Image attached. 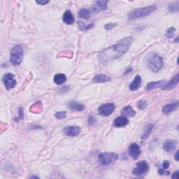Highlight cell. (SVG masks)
Returning <instances> with one entry per match:
<instances>
[{"label": "cell", "instance_id": "obj_9", "mask_svg": "<svg viewBox=\"0 0 179 179\" xmlns=\"http://www.w3.org/2000/svg\"><path fill=\"white\" fill-rule=\"evenodd\" d=\"M128 153L134 160L138 159L141 154V149L137 143H132L128 149Z\"/></svg>", "mask_w": 179, "mask_h": 179}, {"label": "cell", "instance_id": "obj_2", "mask_svg": "<svg viewBox=\"0 0 179 179\" xmlns=\"http://www.w3.org/2000/svg\"><path fill=\"white\" fill-rule=\"evenodd\" d=\"M146 65L151 72H158L164 66L163 58L155 53H150L147 57Z\"/></svg>", "mask_w": 179, "mask_h": 179}, {"label": "cell", "instance_id": "obj_20", "mask_svg": "<svg viewBox=\"0 0 179 179\" xmlns=\"http://www.w3.org/2000/svg\"><path fill=\"white\" fill-rule=\"evenodd\" d=\"M164 81H153V82H150V83H148L147 84L146 87V90L147 91H150L152 90L155 88H159V87L162 86V84L164 83Z\"/></svg>", "mask_w": 179, "mask_h": 179}, {"label": "cell", "instance_id": "obj_12", "mask_svg": "<svg viewBox=\"0 0 179 179\" xmlns=\"http://www.w3.org/2000/svg\"><path fill=\"white\" fill-rule=\"evenodd\" d=\"M177 146V141L174 139H167L164 143L163 148L167 152L173 151Z\"/></svg>", "mask_w": 179, "mask_h": 179}, {"label": "cell", "instance_id": "obj_26", "mask_svg": "<svg viewBox=\"0 0 179 179\" xmlns=\"http://www.w3.org/2000/svg\"><path fill=\"white\" fill-rule=\"evenodd\" d=\"M175 32H176V29L174 27L169 28V29L167 30L166 37H167V38L172 39L174 36V34H175Z\"/></svg>", "mask_w": 179, "mask_h": 179}, {"label": "cell", "instance_id": "obj_29", "mask_svg": "<svg viewBox=\"0 0 179 179\" xmlns=\"http://www.w3.org/2000/svg\"><path fill=\"white\" fill-rule=\"evenodd\" d=\"M97 122V119L95 118V117L93 116V115H90V116H89L88 118V124L89 125H95Z\"/></svg>", "mask_w": 179, "mask_h": 179}, {"label": "cell", "instance_id": "obj_33", "mask_svg": "<svg viewBox=\"0 0 179 179\" xmlns=\"http://www.w3.org/2000/svg\"><path fill=\"white\" fill-rule=\"evenodd\" d=\"M158 173L160 174V175H163V174H166V175H169V171H164V169H159L158 170Z\"/></svg>", "mask_w": 179, "mask_h": 179}, {"label": "cell", "instance_id": "obj_39", "mask_svg": "<svg viewBox=\"0 0 179 179\" xmlns=\"http://www.w3.org/2000/svg\"><path fill=\"white\" fill-rule=\"evenodd\" d=\"M94 27V24H90L88 26H86V30H90Z\"/></svg>", "mask_w": 179, "mask_h": 179}, {"label": "cell", "instance_id": "obj_34", "mask_svg": "<svg viewBox=\"0 0 179 179\" xmlns=\"http://www.w3.org/2000/svg\"><path fill=\"white\" fill-rule=\"evenodd\" d=\"M18 114H19V117L20 119H23L24 118V113H23V108H20L19 111H18Z\"/></svg>", "mask_w": 179, "mask_h": 179}, {"label": "cell", "instance_id": "obj_27", "mask_svg": "<svg viewBox=\"0 0 179 179\" xmlns=\"http://www.w3.org/2000/svg\"><path fill=\"white\" fill-rule=\"evenodd\" d=\"M55 116L57 119H64L67 116V112L63 111H58L55 114Z\"/></svg>", "mask_w": 179, "mask_h": 179}, {"label": "cell", "instance_id": "obj_3", "mask_svg": "<svg viewBox=\"0 0 179 179\" xmlns=\"http://www.w3.org/2000/svg\"><path fill=\"white\" fill-rule=\"evenodd\" d=\"M156 9L157 7L155 5L134 9V10L132 11L128 14V19L129 20H132L134 19H137V18L146 17V16H149L150 13L156 10Z\"/></svg>", "mask_w": 179, "mask_h": 179}, {"label": "cell", "instance_id": "obj_13", "mask_svg": "<svg viewBox=\"0 0 179 179\" xmlns=\"http://www.w3.org/2000/svg\"><path fill=\"white\" fill-rule=\"evenodd\" d=\"M178 107V101H176V102H175L169 104L164 106L163 109H162V112H163L164 114L169 115L171 114L174 111L177 109Z\"/></svg>", "mask_w": 179, "mask_h": 179}, {"label": "cell", "instance_id": "obj_38", "mask_svg": "<svg viewBox=\"0 0 179 179\" xmlns=\"http://www.w3.org/2000/svg\"><path fill=\"white\" fill-rule=\"evenodd\" d=\"M132 69L131 67H129V68H128V69H127V70L125 71V75H127V74H129V73H130L131 72H132Z\"/></svg>", "mask_w": 179, "mask_h": 179}, {"label": "cell", "instance_id": "obj_4", "mask_svg": "<svg viewBox=\"0 0 179 179\" xmlns=\"http://www.w3.org/2000/svg\"><path fill=\"white\" fill-rule=\"evenodd\" d=\"M24 51L20 45H16L12 48L10 54V61L13 65L18 66L23 61Z\"/></svg>", "mask_w": 179, "mask_h": 179}, {"label": "cell", "instance_id": "obj_18", "mask_svg": "<svg viewBox=\"0 0 179 179\" xmlns=\"http://www.w3.org/2000/svg\"><path fill=\"white\" fill-rule=\"evenodd\" d=\"M111 80V77L104 74H98L93 78V81L96 83H105L108 82Z\"/></svg>", "mask_w": 179, "mask_h": 179}, {"label": "cell", "instance_id": "obj_25", "mask_svg": "<svg viewBox=\"0 0 179 179\" xmlns=\"http://www.w3.org/2000/svg\"><path fill=\"white\" fill-rule=\"evenodd\" d=\"M148 107V103L145 100H139L137 103V108L140 110H143L146 109Z\"/></svg>", "mask_w": 179, "mask_h": 179}, {"label": "cell", "instance_id": "obj_22", "mask_svg": "<svg viewBox=\"0 0 179 179\" xmlns=\"http://www.w3.org/2000/svg\"><path fill=\"white\" fill-rule=\"evenodd\" d=\"M67 81V77L63 74H58L54 76V82L57 85H62Z\"/></svg>", "mask_w": 179, "mask_h": 179}, {"label": "cell", "instance_id": "obj_24", "mask_svg": "<svg viewBox=\"0 0 179 179\" xmlns=\"http://www.w3.org/2000/svg\"><path fill=\"white\" fill-rule=\"evenodd\" d=\"M79 16L81 18H84V19H88L90 16V11L86 9H81L79 12Z\"/></svg>", "mask_w": 179, "mask_h": 179}, {"label": "cell", "instance_id": "obj_19", "mask_svg": "<svg viewBox=\"0 0 179 179\" xmlns=\"http://www.w3.org/2000/svg\"><path fill=\"white\" fill-rule=\"evenodd\" d=\"M154 127H155V125L153 124H149L146 127V128L144 129V131H143V132L142 136H141V139H142V141H145L147 139L148 137L150 134V132H151L153 129Z\"/></svg>", "mask_w": 179, "mask_h": 179}, {"label": "cell", "instance_id": "obj_7", "mask_svg": "<svg viewBox=\"0 0 179 179\" xmlns=\"http://www.w3.org/2000/svg\"><path fill=\"white\" fill-rule=\"evenodd\" d=\"M2 81L7 90H10L16 87L17 82L14 79V75L11 73H7L2 77Z\"/></svg>", "mask_w": 179, "mask_h": 179}, {"label": "cell", "instance_id": "obj_40", "mask_svg": "<svg viewBox=\"0 0 179 179\" xmlns=\"http://www.w3.org/2000/svg\"><path fill=\"white\" fill-rule=\"evenodd\" d=\"M178 152L176 153V155H175V159H176V161H178Z\"/></svg>", "mask_w": 179, "mask_h": 179}, {"label": "cell", "instance_id": "obj_35", "mask_svg": "<svg viewBox=\"0 0 179 179\" xmlns=\"http://www.w3.org/2000/svg\"><path fill=\"white\" fill-rule=\"evenodd\" d=\"M36 2H37V4H39V5L43 6V5H46V4H48L49 1H48V0H47V1H37Z\"/></svg>", "mask_w": 179, "mask_h": 179}, {"label": "cell", "instance_id": "obj_41", "mask_svg": "<svg viewBox=\"0 0 179 179\" xmlns=\"http://www.w3.org/2000/svg\"><path fill=\"white\" fill-rule=\"evenodd\" d=\"M178 37H177V38L176 39V41H176V42H178Z\"/></svg>", "mask_w": 179, "mask_h": 179}, {"label": "cell", "instance_id": "obj_37", "mask_svg": "<svg viewBox=\"0 0 179 179\" xmlns=\"http://www.w3.org/2000/svg\"><path fill=\"white\" fill-rule=\"evenodd\" d=\"M178 174H179V171H176V172H174L172 174V176H171V178H178Z\"/></svg>", "mask_w": 179, "mask_h": 179}, {"label": "cell", "instance_id": "obj_5", "mask_svg": "<svg viewBox=\"0 0 179 179\" xmlns=\"http://www.w3.org/2000/svg\"><path fill=\"white\" fill-rule=\"evenodd\" d=\"M118 159V155L114 153H103L99 155V162L102 165H109Z\"/></svg>", "mask_w": 179, "mask_h": 179}, {"label": "cell", "instance_id": "obj_15", "mask_svg": "<svg viewBox=\"0 0 179 179\" xmlns=\"http://www.w3.org/2000/svg\"><path fill=\"white\" fill-rule=\"evenodd\" d=\"M129 120L125 116H120L116 118L114 121V125L118 128H121L128 125L129 124Z\"/></svg>", "mask_w": 179, "mask_h": 179}, {"label": "cell", "instance_id": "obj_42", "mask_svg": "<svg viewBox=\"0 0 179 179\" xmlns=\"http://www.w3.org/2000/svg\"><path fill=\"white\" fill-rule=\"evenodd\" d=\"M31 178H38V177H37V176H32V177Z\"/></svg>", "mask_w": 179, "mask_h": 179}, {"label": "cell", "instance_id": "obj_14", "mask_svg": "<svg viewBox=\"0 0 179 179\" xmlns=\"http://www.w3.org/2000/svg\"><path fill=\"white\" fill-rule=\"evenodd\" d=\"M62 20L67 25H72L74 23L75 18L70 10H67L63 14Z\"/></svg>", "mask_w": 179, "mask_h": 179}, {"label": "cell", "instance_id": "obj_23", "mask_svg": "<svg viewBox=\"0 0 179 179\" xmlns=\"http://www.w3.org/2000/svg\"><path fill=\"white\" fill-rule=\"evenodd\" d=\"M108 1H97L96 2L95 9L96 10H105L107 8Z\"/></svg>", "mask_w": 179, "mask_h": 179}, {"label": "cell", "instance_id": "obj_21", "mask_svg": "<svg viewBox=\"0 0 179 179\" xmlns=\"http://www.w3.org/2000/svg\"><path fill=\"white\" fill-rule=\"evenodd\" d=\"M69 107L72 110L79 111H81L85 109L84 105L82 104L74 102V101H72L69 103Z\"/></svg>", "mask_w": 179, "mask_h": 179}, {"label": "cell", "instance_id": "obj_17", "mask_svg": "<svg viewBox=\"0 0 179 179\" xmlns=\"http://www.w3.org/2000/svg\"><path fill=\"white\" fill-rule=\"evenodd\" d=\"M121 114L125 117H128L132 118L134 117L136 115V112L133 110L130 106H127V107H124L121 111Z\"/></svg>", "mask_w": 179, "mask_h": 179}, {"label": "cell", "instance_id": "obj_30", "mask_svg": "<svg viewBox=\"0 0 179 179\" xmlns=\"http://www.w3.org/2000/svg\"><path fill=\"white\" fill-rule=\"evenodd\" d=\"M116 25H117L116 23H108L107 25H106L104 26V27H105V30H109L113 29V28L115 27Z\"/></svg>", "mask_w": 179, "mask_h": 179}, {"label": "cell", "instance_id": "obj_16", "mask_svg": "<svg viewBox=\"0 0 179 179\" xmlns=\"http://www.w3.org/2000/svg\"><path fill=\"white\" fill-rule=\"evenodd\" d=\"M141 82H142V80H141V77L140 76H136L134 78V81L132 82L130 86H129V90L132 91L136 90L139 88V87L141 85Z\"/></svg>", "mask_w": 179, "mask_h": 179}, {"label": "cell", "instance_id": "obj_6", "mask_svg": "<svg viewBox=\"0 0 179 179\" xmlns=\"http://www.w3.org/2000/svg\"><path fill=\"white\" fill-rule=\"evenodd\" d=\"M115 109V106L114 104L109 103L104 104L99 107L98 114L103 117H107L111 115Z\"/></svg>", "mask_w": 179, "mask_h": 179}, {"label": "cell", "instance_id": "obj_11", "mask_svg": "<svg viewBox=\"0 0 179 179\" xmlns=\"http://www.w3.org/2000/svg\"><path fill=\"white\" fill-rule=\"evenodd\" d=\"M81 129L79 127H76V126H69L67 127L64 129V134L65 135L68 136H71V137H73V136H76L79 135V134L81 133Z\"/></svg>", "mask_w": 179, "mask_h": 179}, {"label": "cell", "instance_id": "obj_1", "mask_svg": "<svg viewBox=\"0 0 179 179\" xmlns=\"http://www.w3.org/2000/svg\"><path fill=\"white\" fill-rule=\"evenodd\" d=\"M132 42L133 39L132 37H126L122 39L118 43L104 49L98 55L99 62L103 65H107L122 57L128 51Z\"/></svg>", "mask_w": 179, "mask_h": 179}, {"label": "cell", "instance_id": "obj_28", "mask_svg": "<svg viewBox=\"0 0 179 179\" xmlns=\"http://www.w3.org/2000/svg\"><path fill=\"white\" fill-rule=\"evenodd\" d=\"M169 10L171 12H175V11H178V2H176V3L174 4H171L169 6Z\"/></svg>", "mask_w": 179, "mask_h": 179}, {"label": "cell", "instance_id": "obj_10", "mask_svg": "<svg viewBox=\"0 0 179 179\" xmlns=\"http://www.w3.org/2000/svg\"><path fill=\"white\" fill-rule=\"evenodd\" d=\"M178 81H179V77H178V74H177L169 82H167V83H166L162 84V90H172L173 88H175L176 86H177L178 83Z\"/></svg>", "mask_w": 179, "mask_h": 179}, {"label": "cell", "instance_id": "obj_31", "mask_svg": "<svg viewBox=\"0 0 179 179\" xmlns=\"http://www.w3.org/2000/svg\"><path fill=\"white\" fill-rule=\"evenodd\" d=\"M78 26H79V28L81 30H86V26L85 25V23L81 20L78 21Z\"/></svg>", "mask_w": 179, "mask_h": 179}, {"label": "cell", "instance_id": "obj_32", "mask_svg": "<svg viewBox=\"0 0 179 179\" xmlns=\"http://www.w3.org/2000/svg\"><path fill=\"white\" fill-rule=\"evenodd\" d=\"M169 165H170V164H169V162L167 161V160H165V161H164L163 163H162V167H163V169H168L169 167Z\"/></svg>", "mask_w": 179, "mask_h": 179}, {"label": "cell", "instance_id": "obj_36", "mask_svg": "<svg viewBox=\"0 0 179 179\" xmlns=\"http://www.w3.org/2000/svg\"><path fill=\"white\" fill-rule=\"evenodd\" d=\"M69 86H65L63 87L62 88H61L60 90V93H66V92L69 91Z\"/></svg>", "mask_w": 179, "mask_h": 179}, {"label": "cell", "instance_id": "obj_8", "mask_svg": "<svg viewBox=\"0 0 179 179\" xmlns=\"http://www.w3.org/2000/svg\"><path fill=\"white\" fill-rule=\"evenodd\" d=\"M148 169V164L146 161H141L136 164L135 168L133 169L132 173L136 176H141L144 174Z\"/></svg>", "mask_w": 179, "mask_h": 179}]
</instances>
